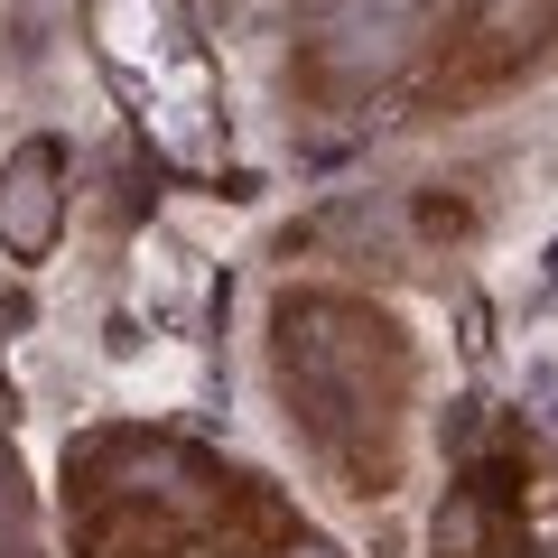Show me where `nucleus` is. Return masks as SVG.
Instances as JSON below:
<instances>
[{
	"label": "nucleus",
	"instance_id": "1",
	"mask_svg": "<svg viewBox=\"0 0 558 558\" xmlns=\"http://www.w3.org/2000/svg\"><path fill=\"white\" fill-rule=\"evenodd\" d=\"M549 38H558V0H475V10L447 28L428 94L438 102H484V94H502V84L531 75V57Z\"/></svg>",
	"mask_w": 558,
	"mask_h": 558
}]
</instances>
